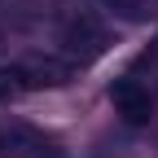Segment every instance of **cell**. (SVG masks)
<instances>
[{"label": "cell", "instance_id": "cell-5", "mask_svg": "<svg viewBox=\"0 0 158 158\" xmlns=\"http://www.w3.org/2000/svg\"><path fill=\"white\" fill-rule=\"evenodd\" d=\"M101 5L123 22H154L158 18V0H101Z\"/></svg>", "mask_w": 158, "mask_h": 158}, {"label": "cell", "instance_id": "cell-6", "mask_svg": "<svg viewBox=\"0 0 158 158\" xmlns=\"http://www.w3.org/2000/svg\"><path fill=\"white\" fill-rule=\"evenodd\" d=\"M27 92V79L18 66H0V101H13V97Z\"/></svg>", "mask_w": 158, "mask_h": 158}, {"label": "cell", "instance_id": "cell-4", "mask_svg": "<svg viewBox=\"0 0 158 158\" xmlns=\"http://www.w3.org/2000/svg\"><path fill=\"white\" fill-rule=\"evenodd\" d=\"M110 106H114V114L123 118V123H132V127H141V123L154 118V97H149V88L136 84V79H118V84L110 88Z\"/></svg>", "mask_w": 158, "mask_h": 158}, {"label": "cell", "instance_id": "cell-3", "mask_svg": "<svg viewBox=\"0 0 158 158\" xmlns=\"http://www.w3.org/2000/svg\"><path fill=\"white\" fill-rule=\"evenodd\" d=\"M18 70L27 79V92L31 88H66L75 79V62H66L57 53H31V57L18 62Z\"/></svg>", "mask_w": 158, "mask_h": 158}, {"label": "cell", "instance_id": "cell-2", "mask_svg": "<svg viewBox=\"0 0 158 158\" xmlns=\"http://www.w3.org/2000/svg\"><path fill=\"white\" fill-rule=\"evenodd\" d=\"M0 154L5 158H62L53 136H44L22 118H0Z\"/></svg>", "mask_w": 158, "mask_h": 158}, {"label": "cell", "instance_id": "cell-1", "mask_svg": "<svg viewBox=\"0 0 158 158\" xmlns=\"http://www.w3.org/2000/svg\"><path fill=\"white\" fill-rule=\"evenodd\" d=\"M62 48H66V62L88 66V62H97L110 48V31L101 27L97 13H75L66 22V31H62Z\"/></svg>", "mask_w": 158, "mask_h": 158}]
</instances>
